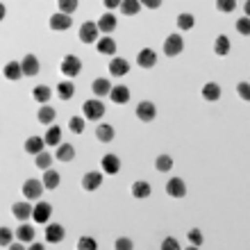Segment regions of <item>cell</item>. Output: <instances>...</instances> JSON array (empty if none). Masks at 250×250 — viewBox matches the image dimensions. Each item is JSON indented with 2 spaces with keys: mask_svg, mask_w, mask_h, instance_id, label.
<instances>
[{
  "mask_svg": "<svg viewBox=\"0 0 250 250\" xmlns=\"http://www.w3.org/2000/svg\"><path fill=\"white\" fill-rule=\"evenodd\" d=\"M82 112H84L86 121H100L103 116H105V105H103L98 98L86 100L84 105H82Z\"/></svg>",
  "mask_w": 250,
  "mask_h": 250,
  "instance_id": "cell-1",
  "label": "cell"
},
{
  "mask_svg": "<svg viewBox=\"0 0 250 250\" xmlns=\"http://www.w3.org/2000/svg\"><path fill=\"white\" fill-rule=\"evenodd\" d=\"M43 189H46V185H43V180H25V185H23V196H25V200H39L41 193H43Z\"/></svg>",
  "mask_w": 250,
  "mask_h": 250,
  "instance_id": "cell-2",
  "label": "cell"
},
{
  "mask_svg": "<svg viewBox=\"0 0 250 250\" xmlns=\"http://www.w3.org/2000/svg\"><path fill=\"white\" fill-rule=\"evenodd\" d=\"M60 68L66 78H75V75H80V71H82V62H80L75 55H66L64 60H62Z\"/></svg>",
  "mask_w": 250,
  "mask_h": 250,
  "instance_id": "cell-3",
  "label": "cell"
},
{
  "mask_svg": "<svg viewBox=\"0 0 250 250\" xmlns=\"http://www.w3.org/2000/svg\"><path fill=\"white\" fill-rule=\"evenodd\" d=\"M185 50V39L182 37H178V34H168L164 41V55H168V57H175V55H180Z\"/></svg>",
  "mask_w": 250,
  "mask_h": 250,
  "instance_id": "cell-4",
  "label": "cell"
},
{
  "mask_svg": "<svg viewBox=\"0 0 250 250\" xmlns=\"http://www.w3.org/2000/svg\"><path fill=\"white\" fill-rule=\"evenodd\" d=\"M98 32H100V27H98V23H82L80 25V41L82 43H96L98 41Z\"/></svg>",
  "mask_w": 250,
  "mask_h": 250,
  "instance_id": "cell-5",
  "label": "cell"
},
{
  "mask_svg": "<svg viewBox=\"0 0 250 250\" xmlns=\"http://www.w3.org/2000/svg\"><path fill=\"white\" fill-rule=\"evenodd\" d=\"M50 30H55V32H64V30H68L71 27V14H64V12H57L50 16Z\"/></svg>",
  "mask_w": 250,
  "mask_h": 250,
  "instance_id": "cell-6",
  "label": "cell"
},
{
  "mask_svg": "<svg viewBox=\"0 0 250 250\" xmlns=\"http://www.w3.org/2000/svg\"><path fill=\"white\" fill-rule=\"evenodd\" d=\"M155 116H157V109H155V105H152L150 100H144V103L137 105V119L139 121L150 123V121H155Z\"/></svg>",
  "mask_w": 250,
  "mask_h": 250,
  "instance_id": "cell-7",
  "label": "cell"
},
{
  "mask_svg": "<svg viewBox=\"0 0 250 250\" xmlns=\"http://www.w3.org/2000/svg\"><path fill=\"white\" fill-rule=\"evenodd\" d=\"M50 216H53V207L48 203H37L34 205V211H32V218L37 221V223L41 225H48V221H50Z\"/></svg>",
  "mask_w": 250,
  "mask_h": 250,
  "instance_id": "cell-8",
  "label": "cell"
},
{
  "mask_svg": "<svg viewBox=\"0 0 250 250\" xmlns=\"http://www.w3.org/2000/svg\"><path fill=\"white\" fill-rule=\"evenodd\" d=\"M166 193L171 198H185L187 196V185H185V180H180V178H171L168 182H166Z\"/></svg>",
  "mask_w": 250,
  "mask_h": 250,
  "instance_id": "cell-9",
  "label": "cell"
},
{
  "mask_svg": "<svg viewBox=\"0 0 250 250\" xmlns=\"http://www.w3.org/2000/svg\"><path fill=\"white\" fill-rule=\"evenodd\" d=\"M109 73H112L114 78H123V75L130 73V62L123 60V57H114L109 62Z\"/></svg>",
  "mask_w": 250,
  "mask_h": 250,
  "instance_id": "cell-10",
  "label": "cell"
},
{
  "mask_svg": "<svg viewBox=\"0 0 250 250\" xmlns=\"http://www.w3.org/2000/svg\"><path fill=\"white\" fill-rule=\"evenodd\" d=\"M100 185H103V173L100 171H91L82 178V189L84 191H96L100 189Z\"/></svg>",
  "mask_w": 250,
  "mask_h": 250,
  "instance_id": "cell-11",
  "label": "cell"
},
{
  "mask_svg": "<svg viewBox=\"0 0 250 250\" xmlns=\"http://www.w3.org/2000/svg\"><path fill=\"white\" fill-rule=\"evenodd\" d=\"M32 211H34V207L30 203H25V200L12 205V214L19 218V221H27V218H32Z\"/></svg>",
  "mask_w": 250,
  "mask_h": 250,
  "instance_id": "cell-12",
  "label": "cell"
},
{
  "mask_svg": "<svg viewBox=\"0 0 250 250\" xmlns=\"http://www.w3.org/2000/svg\"><path fill=\"white\" fill-rule=\"evenodd\" d=\"M109 100H112L114 105H125V103L130 100V89L123 86V84L112 86V91H109Z\"/></svg>",
  "mask_w": 250,
  "mask_h": 250,
  "instance_id": "cell-13",
  "label": "cell"
},
{
  "mask_svg": "<svg viewBox=\"0 0 250 250\" xmlns=\"http://www.w3.org/2000/svg\"><path fill=\"white\" fill-rule=\"evenodd\" d=\"M100 166H103V171L107 175H116L121 171V159L116 155H105V157L100 159Z\"/></svg>",
  "mask_w": 250,
  "mask_h": 250,
  "instance_id": "cell-14",
  "label": "cell"
},
{
  "mask_svg": "<svg viewBox=\"0 0 250 250\" xmlns=\"http://www.w3.org/2000/svg\"><path fill=\"white\" fill-rule=\"evenodd\" d=\"M62 239H64V225L48 223L46 225V241L48 244H60Z\"/></svg>",
  "mask_w": 250,
  "mask_h": 250,
  "instance_id": "cell-15",
  "label": "cell"
},
{
  "mask_svg": "<svg viewBox=\"0 0 250 250\" xmlns=\"http://www.w3.org/2000/svg\"><path fill=\"white\" fill-rule=\"evenodd\" d=\"M137 64L141 66V68H152V66L157 64V55H155V50H152V48H144V50L137 55Z\"/></svg>",
  "mask_w": 250,
  "mask_h": 250,
  "instance_id": "cell-16",
  "label": "cell"
},
{
  "mask_svg": "<svg viewBox=\"0 0 250 250\" xmlns=\"http://www.w3.org/2000/svg\"><path fill=\"white\" fill-rule=\"evenodd\" d=\"M91 91L96 93V98H103V96H109L112 91V82L107 78H96L91 82Z\"/></svg>",
  "mask_w": 250,
  "mask_h": 250,
  "instance_id": "cell-17",
  "label": "cell"
},
{
  "mask_svg": "<svg viewBox=\"0 0 250 250\" xmlns=\"http://www.w3.org/2000/svg\"><path fill=\"white\" fill-rule=\"evenodd\" d=\"M116 25H119V21H116V16L114 14H103L98 19V27H100V32H105V34H109V32H114L116 30Z\"/></svg>",
  "mask_w": 250,
  "mask_h": 250,
  "instance_id": "cell-18",
  "label": "cell"
},
{
  "mask_svg": "<svg viewBox=\"0 0 250 250\" xmlns=\"http://www.w3.org/2000/svg\"><path fill=\"white\" fill-rule=\"evenodd\" d=\"M150 185L146 182V180H137L134 185H132V196L137 198V200H146V198L150 196Z\"/></svg>",
  "mask_w": 250,
  "mask_h": 250,
  "instance_id": "cell-19",
  "label": "cell"
},
{
  "mask_svg": "<svg viewBox=\"0 0 250 250\" xmlns=\"http://www.w3.org/2000/svg\"><path fill=\"white\" fill-rule=\"evenodd\" d=\"M96 48H98L100 55H114L116 53V41H114L112 37H100V39L96 41Z\"/></svg>",
  "mask_w": 250,
  "mask_h": 250,
  "instance_id": "cell-20",
  "label": "cell"
},
{
  "mask_svg": "<svg viewBox=\"0 0 250 250\" xmlns=\"http://www.w3.org/2000/svg\"><path fill=\"white\" fill-rule=\"evenodd\" d=\"M21 66H23V73H25V75H37V73H39V68H41L39 60H37L34 55H25V57H23V62H21Z\"/></svg>",
  "mask_w": 250,
  "mask_h": 250,
  "instance_id": "cell-21",
  "label": "cell"
},
{
  "mask_svg": "<svg viewBox=\"0 0 250 250\" xmlns=\"http://www.w3.org/2000/svg\"><path fill=\"white\" fill-rule=\"evenodd\" d=\"M43 146H48L43 137H30L25 141V152H30V155H39V152H43Z\"/></svg>",
  "mask_w": 250,
  "mask_h": 250,
  "instance_id": "cell-22",
  "label": "cell"
},
{
  "mask_svg": "<svg viewBox=\"0 0 250 250\" xmlns=\"http://www.w3.org/2000/svg\"><path fill=\"white\" fill-rule=\"evenodd\" d=\"M230 48H232L230 39H228L225 34H218L216 41H214V53H216L218 57H225V55L230 53Z\"/></svg>",
  "mask_w": 250,
  "mask_h": 250,
  "instance_id": "cell-23",
  "label": "cell"
},
{
  "mask_svg": "<svg viewBox=\"0 0 250 250\" xmlns=\"http://www.w3.org/2000/svg\"><path fill=\"white\" fill-rule=\"evenodd\" d=\"M2 73H5L7 80H21L25 73H23V66L19 64V62H9V64L2 68Z\"/></svg>",
  "mask_w": 250,
  "mask_h": 250,
  "instance_id": "cell-24",
  "label": "cell"
},
{
  "mask_svg": "<svg viewBox=\"0 0 250 250\" xmlns=\"http://www.w3.org/2000/svg\"><path fill=\"white\" fill-rule=\"evenodd\" d=\"M55 157L60 159V162H66V164H68V162L75 157V148H73L71 144H60V146H57V152H55Z\"/></svg>",
  "mask_w": 250,
  "mask_h": 250,
  "instance_id": "cell-25",
  "label": "cell"
},
{
  "mask_svg": "<svg viewBox=\"0 0 250 250\" xmlns=\"http://www.w3.org/2000/svg\"><path fill=\"white\" fill-rule=\"evenodd\" d=\"M50 96H53V91H50V86H46V84H39L32 89V98L37 100V103H41V105H46L48 100H50Z\"/></svg>",
  "mask_w": 250,
  "mask_h": 250,
  "instance_id": "cell-26",
  "label": "cell"
},
{
  "mask_svg": "<svg viewBox=\"0 0 250 250\" xmlns=\"http://www.w3.org/2000/svg\"><path fill=\"white\" fill-rule=\"evenodd\" d=\"M55 116H57V112H55L53 107H48V105H43L39 112H37V121H39L41 125H53Z\"/></svg>",
  "mask_w": 250,
  "mask_h": 250,
  "instance_id": "cell-27",
  "label": "cell"
},
{
  "mask_svg": "<svg viewBox=\"0 0 250 250\" xmlns=\"http://www.w3.org/2000/svg\"><path fill=\"white\" fill-rule=\"evenodd\" d=\"M16 239L23 241V244H32L34 241V228L32 225H27V223L19 225V230H16Z\"/></svg>",
  "mask_w": 250,
  "mask_h": 250,
  "instance_id": "cell-28",
  "label": "cell"
},
{
  "mask_svg": "<svg viewBox=\"0 0 250 250\" xmlns=\"http://www.w3.org/2000/svg\"><path fill=\"white\" fill-rule=\"evenodd\" d=\"M203 98L209 100V103L218 100V98H221V86H218L216 82H207V84L203 86Z\"/></svg>",
  "mask_w": 250,
  "mask_h": 250,
  "instance_id": "cell-29",
  "label": "cell"
},
{
  "mask_svg": "<svg viewBox=\"0 0 250 250\" xmlns=\"http://www.w3.org/2000/svg\"><path fill=\"white\" fill-rule=\"evenodd\" d=\"M96 139L103 141V144H109V141L114 139V127L112 125H107V123L98 125V127H96Z\"/></svg>",
  "mask_w": 250,
  "mask_h": 250,
  "instance_id": "cell-30",
  "label": "cell"
},
{
  "mask_svg": "<svg viewBox=\"0 0 250 250\" xmlns=\"http://www.w3.org/2000/svg\"><path fill=\"white\" fill-rule=\"evenodd\" d=\"M43 139H46L48 146H60L62 144V127H57V125H50Z\"/></svg>",
  "mask_w": 250,
  "mask_h": 250,
  "instance_id": "cell-31",
  "label": "cell"
},
{
  "mask_svg": "<svg viewBox=\"0 0 250 250\" xmlns=\"http://www.w3.org/2000/svg\"><path fill=\"white\" fill-rule=\"evenodd\" d=\"M57 96H60L62 100H71L73 96H75V84H73V82H60V84H57Z\"/></svg>",
  "mask_w": 250,
  "mask_h": 250,
  "instance_id": "cell-32",
  "label": "cell"
},
{
  "mask_svg": "<svg viewBox=\"0 0 250 250\" xmlns=\"http://www.w3.org/2000/svg\"><path fill=\"white\" fill-rule=\"evenodd\" d=\"M43 185H46V189H57L60 187V173L53 171V168L43 171Z\"/></svg>",
  "mask_w": 250,
  "mask_h": 250,
  "instance_id": "cell-33",
  "label": "cell"
},
{
  "mask_svg": "<svg viewBox=\"0 0 250 250\" xmlns=\"http://www.w3.org/2000/svg\"><path fill=\"white\" fill-rule=\"evenodd\" d=\"M139 9H141V0H123L121 2V12L125 16H134V14H139Z\"/></svg>",
  "mask_w": 250,
  "mask_h": 250,
  "instance_id": "cell-34",
  "label": "cell"
},
{
  "mask_svg": "<svg viewBox=\"0 0 250 250\" xmlns=\"http://www.w3.org/2000/svg\"><path fill=\"white\" fill-rule=\"evenodd\" d=\"M155 168H157L159 173H168L173 168V159L171 155H159L157 159H155Z\"/></svg>",
  "mask_w": 250,
  "mask_h": 250,
  "instance_id": "cell-35",
  "label": "cell"
},
{
  "mask_svg": "<svg viewBox=\"0 0 250 250\" xmlns=\"http://www.w3.org/2000/svg\"><path fill=\"white\" fill-rule=\"evenodd\" d=\"M196 25V19H193V16H191V14H180L178 16V27L180 30H185V32H189L191 27Z\"/></svg>",
  "mask_w": 250,
  "mask_h": 250,
  "instance_id": "cell-36",
  "label": "cell"
},
{
  "mask_svg": "<svg viewBox=\"0 0 250 250\" xmlns=\"http://www.w3.org/2000/svg\"><path fill=\"white\" fill-rule=\"evenodd\" d=\"M50 164H53V155H50V152H39V155H37V166H39L41 171H48V168H50Z\"/></svg>",
  "mask_w": 250,
  "mask_h": 250,
  "instance_id": "cell-37",
  "label": "cell"
},
{
  "mask_svg": "<svg viewBox=\"0 0 250 250\" xmlns=\"http://www.w3.org/2000/svg\"><path fill=\"white\" fill-rule=\"evenodd\" d=\"M216 9L221 14H232L237 9V0H216Z\"/></svg>",
  "mask_w": 250,
  "mask_h": 250,
  "instance_id": "cell-38",
  "label": "cell"
},
{
  "mask_svg": "<svg viewBox=\"0 0 250 250\" xmlns=\"http://www.w3.org/2000/svg\"><path fill=\"white\" fill-rule=\"evenodd\" d=\"M68 130H71L73 134H82V132H84V119H82V116H73V119L68 121Z\"/></svg>",
  "mask_w": 250,
  "mask_h": 250,
  "instance_id": "cell-39",
  "label": "cell"
},
{
  "mask_svg": "<svg viewBox=\"0 0 250 250\" xmlns=\"http://www.w3.org/2000/svg\"><path fill=\"white\" fill-rule=\"evenodd\" d=\"M14 237H16V232H12L9 228H2V230H0V244H2V248H9Z\"/></svg>",
  "mask_w": 250,
  "mask_h": 250,
  "instance_id": "cell-40",
  "label": "cell"
},
{
  "mask_svg": "<svg viewBox=\"0 0 250 250\" xmlns=\"http://www.w3.org/2000/svg\"><path fill=\"white\" fill-rule=\"evenodd\" d=\"M60 2V12L64 14H73L78 9V0H57Z\"/></svg>",
  "mask_w": 250,
  "mask_h": 250,
  "instance_id": "cell-41",
  "label": "cell"
},
{
  "mask_svg": "<svg viewBox=\"0 0 250 250\" xmlns=\"http://www.w3.org/2000/svg\"><path fill=\"white\" fill-rule=\"evenodd\" d=\"M237 32L244 34V37H250V19L248 16H244V19L237 21Z\"/></svg>",
  "mask_w": 250,
  "mask_h": 250,
  "instance_id": "cell-42",
  "label": "cell"
},
{
  "mask_svg": "<svg viewBox=\"0 0 250 250\" xmlns=\"http://www.w3.org/2000/svg\"><path fill=\"white\" fill-rule=\"evenodd\" d=\"M237 93L244 100H248V103H250V82H239V84H237Z\"/></svg>",
  "mask_w": 250,
  "mask_h": 250,
  "instance_id": "cell-43",
  "label": "cell"
},
{
  "mask_svg": "<svg viewBox=\"0 0 250 250\" xmlns=\"http://www.w3.org/2000/svg\"><path fill=\"white\" fill-rule=\"evenodd\" d=\"M78 248L80 250H96V241H93L91 237H82L78 241Z\"/></svg>",
  "mask_w": 250,
  "mask_h": 250,
  "instance_id": "cell-44",
  "label": "cell"
},
{
  "mask_svg": "<svg viewBox=\"0 0 250 250\" xmlns=\"http://www.w3.org/2000/svg\"><path fill=\"white\" fill-rule=\"evenodd\" d=\"M132 246H134V244H132L127 237H121V239H116L114 248H116V250H132Z\"/></svg>",
  "mask_w": 250,
  "mask_h": 250,
  "instance_id": "cell-45",
  "label": "cell"
},
{
  "mask_svg": "<svg viewBox=\"0 0 250 250\" xmlns=\"http://www.w3.org/2000/svg\"><path fill=\"white\" fill-rule=\"evenodd\" d=\"M189 241L193 246H203V232L200 230H189Z\"/></svg>",
  "mask_w": 250,
  "mask_h": 250,
  "instance_id": "cell-46",
  "label": "cell"
},
{
  "mask_svg": "<svg viewBox=\"0 0 250 250\" xmlns=\"http://www.w3.org/2000/svg\"><path fill=\"white\" fill-rule=\"evenodd\" d=\"M162 248H164V250H178V248H180V244L175 241V239L168 237V239H164V244H162Z\"/></svg>",
  "mask_w": 250,
  "mask_h": 250,
  "instance_id": "cell-47",
  "label": "cell"
},
{
  "mask_svg": "<svg viewBox=\"0 0 250 250\" xmlns=\"http://www.w3.org/2000/svg\"><path fill=\"white\" fill-rule=\"evenodd\" d=\"M141 5L148 7V9H159V7H162V0H141Z\"/></svg>",
  "mask_w": 250,
  "mask_h": 250,
  "instance_id": "cell-48",
  "label": "cell"
},
{
  "mask_svg": "<svg viewBox=\"0 0 250 250\" xmlns=\"http://www.w3.org/2000/svg\"><path fill=\"white\" fill-rule=\"evenodd\" d=\"M121 2H123V0H103V5H105L107 9H116V7H121Z\"/></svg>",
  "mask_w": 250,
  "mask_h": 250,
  "instance_id": "cell-49",
  "label": "cell"
},
{
  "mask_svg": "<svg viewBox=\"0 0 250 250\" xmlns=\"http://www.w3.org/2000/svg\"><path fill=\"white\" fill-rule=\"evenodd\" d=\"M9 248H12V250H23V248H25V246H23V241H21V244H12V246H9Z\"/></svg>",
  "mask_w": 250,
  "mask_h": 250,
  "instance_id": "cell-50",
  "label": "cell"
},
{
  "mask_svg": "<svg viewBox=\"0 0 250 250\" xmlns=\"http://www.w3.org/2000/svg\"><path fill=\"white\" fill-rule=\"evenodd\" d=\"M244 12H246V16L250 19V0H246V5H244Z\"/></svg>",
  "mask_w": 250,
  "mask_h": 250,
  "instance_id": "cell-51",
  "label": "cell"
},
{
  "mask_svg": "<svg viewBox=\"0 0 250 250\" xmlns=\"http://www.w3.org/2000/svg\"><path fill=\"white\" fill-rule=\"evenodd\" d=\"M30 248H32V250H43V244H34V241H32V244H30Z\"/></svg>",
  "mask_w": 250,
  "mask_h": 250,
  "instance_id": "cell-52",
  "label": "cell"
}]
</instances>
